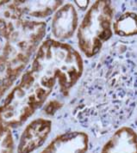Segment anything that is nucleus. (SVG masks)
I'll return each mask as SVG.
<instances>
[{"label": "nucleus", "mask_w": 137, "mask_h": 153, "mask_svg": "<svg viewBox=\"0 0 137 153\" xmlns=\"http://www.w3.org/2000/svg\"><path fill=\"white\" fill-rule=\"evenodd\" d=\"M131 69L121 59L99 61L93 69L99 78L95 82L85 76L73 115L81 122L90 115V120L93 119L91 122L103 120V126L112 127L117 125L114 113H117L120 121L128 118L136 106L137 96Z\"/></svg>", "instance_id": "1"}, {"label": "nucleus", "mask_w": 137, "mask_h": 153, "mask_svg": "<svg viewBox=\"0 0 137 153\" xmlns=\"http://www.w3.org/2000/svg\"><path fill=\"white\" fill-rule=\"evenodd\" d=\"M29 71L43 86L54 91L57 84L67 96L82 76L84 60L71 45L47 39L37 49Z\"/></svg>", "instance_id": "2"}, {"label": "nucleus", "mask_w": 137, "mask_h": 153, "mask_svg": "<svg viewBox=\"0 0 137 153\" xmlns=\"http://www.w3.org/2000/svg\"><path fill=\"white\" fill-rule=\"evenodd\" d=\"M52 91L40 84L29 70L25 71L0 106V123L10 129L23 125L44 105Z\"/></svg>", "instance_id": "3"}, {"label": "nucleus", "mask_w": 137, "mask_h": 153, "mask_svg": "<svg viewBox=\"0 0 137 153\" xmlns=\"http://www.w3.org/2000/svg\"><path fill=\"white\" fill-rule=\"evenodd\" d=\"M113 16L110 1H95L87 10L77 29L78 46L85 57L96 56L110 40Z\"/></svg>", "instance_id": "4"}, {"label": "nucleus", "mask_w": 137, "mask_h": 153, "mask_svg": "<svg viewBox=\"0 0 137 153\" xmlns=\"http://www.w3.org/2000/svg\"><path fill=\"white\" fill-rule=\"evenodd\" d=\"M47 31V24L42 21L23 20L5 41L4 50L29 63L35 54Z\"/></svg>", "instance_id": "5"}, {"label": "nucleus", "mask_w": 137, "mask_h": 153, "mask_svg": "<svg viewBox=\"0 0 137 153\" xmlns=\"http://www.w3.org/2000/svg\"><path fill=\"white\" fill-rule=\"evenodd\" d=\"M52 130V121L48 119L37 118L26 126L17 145V153H32L47 140Z\"/></svg>", "instance_id": "6"}, {"label": "nucleus", "mask_w": 137, "mask_h": 153, "mask_svg": "<svg viewBox=\"0 0 137 153\" xmlns=\"http://www.w3.org/2000/svg\"><path fill=\"white\" fill-rule=\"evenodd\" d=\"M78 27V12L73 4H63L54 13L51 22V31L56 41L62 42L72 38Z\"/></svg>", "instance_id": "7"}, {"label": "nucleus", "mask_w": 137, "mask_h": 153, "mask_svg": "<svg viewBox=\"0 0 137 153\" xmlns=\"http://www.w3.org/2000/svg\"><path fill=\"white\" fill-rule=\"evenodd\" d=\"M89 136L82 131H71L55 137L41 153H86Z\"/></svg>", "instance_id": "8"}, {"label": "nucleus", "mask_w": 137, "mask_h": 153, "mask_svg": "<svg viewBox=\"0 0 137 153\" xmlns=\"http://www.w3.org/2000/svg\"><path fill=\"white\" fill-rule=\"evenodd\" d=\"M101 153H137V132L122 126L103 145Z\"/></svg>", "instance_id": "9"}, {"label": "nucleus", "mask_w": 137, "mask_h": 153, "mask_svg": "<svg viewBox=\"0 0 137 153\" xmlns=\"http://www.w3.org/2000/svg\"><path fill=\"white\" fill-rule=\"evenodd\" d=\"M22 13L17 0L0 2V37L5 41L23 21Z\"/></svg>", "instance_id": "10"}, {"label": "nucleus", "mask_w": 137, "mask_h": 153, "mask_svg": "<svg viewBox=\"0 0 137 153\" xmlns=\"http://www.w3.org/2000/svg\"><path fill=\"white\" fill-rule=\"evenodd\" d=\"M26 66L22 63L0 54V99L12 87Z\"/></svg>", "instance_id": "11"}, {"label": "nucleus", "mask_w": 137, "mask_h": 153, "mask_svg": "<svg viewBox=\"0 0 137 153\" xmlns=\"http://www.w3.org/2000/svg\"><path fill=\"white\" fill-rule=\"evenodd\" d=\"M23 15L37 19L46 18L63 4V1H17Z\"/></svg>", "instance_id": "12"}, {"label": "nucleus", "mask_w": 137, "mask_h": 153, "mask_svg": "<svg viewBox=\"0 0 137 153\" xmlns=\"http://www.w3.org/2000/svg\"><path fill=\"white\" fill-rule=\"evenodd\" d=\"M113 33L119 37L137 35V13L127 11L121 14L112 23Z\"/></svg>", "instance_id": "13"}, {"label": "nucleus", "mask_w": 137, "mask_h": 153, "mask_svg": "<svg viewBox=\"0 0 137 153\" xmlns=\"http://www.w3.org/2000/svg\"><path fill=\"white\" fill-rule=\"evenodd\" d=\"M15 142L11 129L0 123V153H14Z\"/></svg>", "instance_id": "14"}, {"label": "nucleus", "mask_w": 137, "mask_h": 153, "mask_svg": "<svg viewBox=\"0 0 137 153\" xmlns=\"http://www.w3.org/2000/svg\"><path fill=\"white\" fill-rule=\"evenodd\" d=\"M61 104H60L58 102L53 101V102H50L47 107H45L44 110H45L47 114H53L55 111H57L61 108Z\"/></svg>", "instance_id": "15"}, {"label": "nucleus", "mask_w": 137, "mask_h": 153, "mask_svg": "<svg viewBox=\"0 0 137 153\" xmlns=\"http://www.w3.org/2000/svg\"><path fill=\"white\" fill-rule=\"evenodd\" d=\"M76 5L81 10H85L89 5V1H75Z\"/></svg>", "instance_id": "16"}, {"label": "nucleus", "mask_w": 137, "mask_h": 153, "mask_svg": "<svg viewBox=\"0 0 137 153\" xmlns=\"http://www.w3.org/2000/svg\"><path fill=\"white\" fill-rule=\"evenodd\" d=\"M0 50H1V43H0Z\"/></svg>", "instance_id": "17"}]
</instances>
